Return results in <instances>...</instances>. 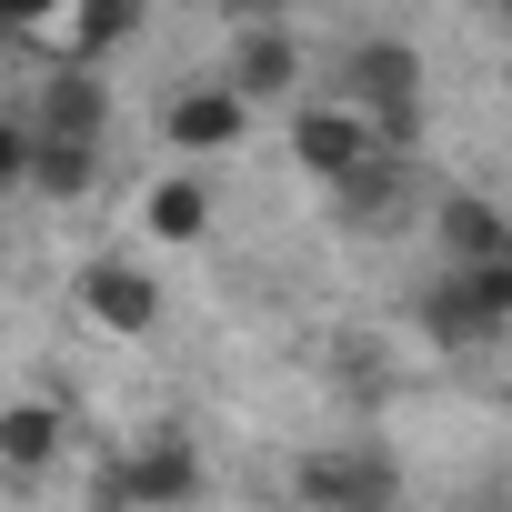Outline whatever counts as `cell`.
Listing matches in <instances>:
<instances>
[{
    "label": "cell",
    "mask_w": 512,
    "mask_h": 512,
    "mask_svg": "<svg viewBox=\"0 0 512 512\" xmlns=\"http://www.w3.org/2000/svg\"><path fill=\"white\" fill-rule=\"evenodd\" d=\"M101 502H111V512H181V502H201V452H191V432H141V442L111 462Z\"/></svg>",
    "instance_id": "5"
},
{
    "label": "cell",
    "mask_w": 512,
    "mask_h": 512,
    "mask_svg": "<svg viewBox=\"0 0 512 512\" xmlns=\"http://www.w3.org/2000/svg\"><path fill=\"white\" fill-rule=\"evenodd\" d=\"M412 322H422V342L452 352V362L492 352V342L512 332V262H442V282L412 302Z\"/></svg>",
    "instance_id": "1"
},
{
    "label": "cell",
    "mask_w": 512,
    "mask_h": 512,
    "mask_svg": "<svg viewBox=\"0 0 512 512\" xmlns=\"http://www.w3.org/2000/svg\"><path fill=\"white\" fill-rule=\"evenodd\" d=\"M71 302H81V322L111 332V342H151V332H161V272L141 262V251H101V262H81V272H71Z\"/></svg>",
    "instance_id": "4"
},
{
    "label": "cell",
    "mask_w": 512,
    "mask_h": 512,
    "mask_svg": "<svg viewBox=\"0 0 512 512\" xmlns=\"http://www.w3.org/2000/svg\"><path fill=\"white\" fill-rule=\"evenodd\" d=\"M0 171H11L21 191H41V201H91V191H101V141H51V131L11 121Z\"/></svg>",
    "instance_id": "8"
},
{
    "label": "cell",
    "mask_w": 512,
    "mask_h": 512,
    "mask_svg": "<svg viewBox=\"0 0 512 512\" xmlns=\"http://www.w3.org/2000/svg\"><path fill=\"white\" fill-rule=\"evenodd\" d=\"M382 151H402V141H382V121L362 111V101H292V161L322 181V191H342L352 171H372Z\"/></svg>",
    "instance_id": "2"
},
{
    "label": "cell",
    "mask_w": 512,
    "mask_h": 512,
    "mask_svg": "<svg viewBox=\"0 0 512 512\" xmlns=\"http://www.w3.org/2000/svg\"><path fill=\"white\" fill-rule=\"evenodd\" d=\"M141 21V0H71V21L41 41V61H111Z\"/></svg>",
    "instance_id": "15"
},
{
    "label": "cell",
    "mask_w": 512,
    "mask_h": 512,
    "mask_svg": "<svg viewBox=\"0 0 512 512\" xmlns=\"http://www.w3.org/2000/svg\"><path fill=\"white\" fill-rule=\"evenodd\" d=\"M0 21H11V31H21L31 51H41V41H51V31L71 21V0H0Z\"/></svg>",
    "instance_id": "16"
},
{
    "label": "cell",
    "mask_w": 512,
    "mask_h": 512,
    "mask_svg": "<svg viewBox=\"0 0 512 512\" xmlns=\"http://www.w3.org/2000/svg\"><path fill=\"white\" fill-rule=\"evenodd\" d=\"M221 21H292V0H211Z\"/></svg>",
    "instance_id": "17"
},
{
    "label": "cell",
    "mask_w": 512,
    "mask_h": 512,
    "mask_svg": "<svg viewBox=\"0 0 512 512\" xmlns=\"http://www.w3.org/2000/svg\"><path fill=\"white\" fill-rule=\"evenodd\" d=\"M432 231H442V262H512V221H502V201H482V191L432 201Z\"/></svg>",
    "instance_id": "14"
},
{
    "label": "cell",
    "mask_w": 512,
    "mask_h": 512,
    "mask_svg": "<svg viewBox=\"0 0 512 512\" xmlns=\"http://www.w3.org/2000/svg\"><path fill=\"white\" fill-rule=\"evenodd\" d=\"M221 81L241 91V101H302V41H292V21H231V51H221Z\"/></svg>",
    "instance_id": "7"
},
{
    "label": "cell",
    "mask_w": 512,
    "mask_h": 512,
    "mask_svg": "<svg viewBox=\"0 0 512 512\" xmlns=\"http://www.w3.org/2000/svg\"><path fill=\"white\" fill-rule=\"evenodd\" d=\"M292 492H302V512H392L402 482H392L382 452H302Z\"/></svg>",
    "instance_id": "10"
},
{
    "label": "cell",
    "mask_w": 512,
    "mask_h": 512,
    "mask_svg": "<svg viewBox=\"0 0 512 512\" xmlns=\"http://www.w3.org/2000/svg\"><path fill=\"white\" fill-rule=\"evenodd\" d=\"M151 251H191L201 231H211V181L201 171H161L151 191H141V221H131Z\"/></svg>",
    "instance_id": "12"
},
{
    "label": "cell",
    "mask_w": 512,
    "mask_h": 512,
    "mask_svg": "<svg viewBox=\"0 0 512 512\" xmlns=\"http://www.w3.org/2000/svg\"><path fill=\"white\" fill-rule=\"evenodd\" d=\"M342 101H362L382 121V141H422V51L412 41H352L342 51Z\"/></svg>",
    "instance_id": "3"
},
{
    "label": "cell",
    "mask_w": 512,
    "mask_h": 512,
    "mask_svg": "<svg viewBox=\"0 0 512 512\" xmlns=\"http://www.w3.org/2000/svg\"><path fill=\"white\" fill-rule=\"evenodd\" d=\"M472 11H492V21H502V31H512V0H472Z\"/></svg>",
    "instance_id": "18"
},
{
    "label": "cell",
    "mask_w": 512,
    "mask_h": 512,
    "mask_svg": "<svg viewBox=\"0 0 512 512\" xmlns=\"http://www.w3.org/2000/svg\"><path fill=\"white\" fill-rule=\"evenodd\" d=\"M332 211H342V231H352V241L402 231V211H412V151H382L372 171H352V181L332 191Z\"/></svg>",
    "instance_id": "11"
},
{
    "label": "cell",
    "mask_w": 512,
    "mask_h": 512,
    "mask_svg": "<svg viewBox=\"0 0 512 512\" xmlns=\"http://www.w3.org/2000/svg\"><path fill=\"white\" fill-rule=\"evenodd\" d=\"M251 111H262V101H241L221 71H211V81H181V91L161 101V151H171V161H221V151L251 141Z\"/></svg>",
    "instance_id": "6"
},
{
    "label": "cell",
    "mask_w": 512,
    "mask_h": 512,
    "mask_svg": "<svg viewBox=\"0 0 512 512\" xmlns=\"http://www.w3.org/2000/svg\"><path fill=\"white\" fill-rule=\"evenodd\" d=\"M61 432H71V422H61V402H41V392H31V402H11V412H0V472H11L21 492H31V482H51Z\"/></svg>",
    "instance_id": "13"
},
{
    "label": "cell",
    "mask_w": 512,
    "mask_h": 512,
    "mask_svg": "<svg viewBox=\"0 0 512 512\" xmlns=\"http://www.w3.org/2000/svg\"><path fill=\"white\" fill-rule=\"evenodd\" d=\"M21 121L51 131V141H111V81H101V61H51V81L31 91Z\"/></svg>",
    "instance_id": "9"
}]
</instances>
